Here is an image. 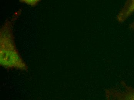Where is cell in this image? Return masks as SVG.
Wrapping results in <instances>:
<instances>
[{"instance_id": "3", "label": "cell", "mask_w": 134, "mask_h": 100, "mask_svg": "<svg viewBox=\"0 0 134 100\" xmlns=\"http://www.w3.org/2000/svg\"><path fill=\"white\" fill-rule=\"evenodd\" d=\"M134 13V0H125L117 15V20L119 22H123Z\"/></svg>"}, {"instance_id": "1", "label": "cell", "mask_w": 134, "mask_h": 100, "mask_svg": "<svg viewBox=\"0 0 134 100\" xmlns=\"http://www.w3.org/2000/svg\"><path fill=\"white\" fill-rule=\"evenodd\" d=\"M7 20L2 25L0 31L1 65L7 69L27 70V66L18 51L13 31V23Z\"/></svg>"}, {"instance_id": "2", "label": "cell", "mask_w": 134, "mask_h": 100, "mask_svg": "<svg viewBox=\"0 0 134 100\" xmlns=\"http://www.w3.org/2000/svg\"><path fill=\"white\" fill-rule=\"evenodd\" d=\"M123 88L122 91L115 89H107L106 96L108 100H134V88L128 86L124 81L121 83Z\"/></svg>"}, {"instance_id": "5", "label": "cell", "mask_w": 134, "mask_h": 100, "mask_svg": "<svg viewBox=\"0 0 134 100\" xmlns=\"http://www.w3.org/2000/svg\"><path fill=\"white\" fill-rule=\"evenodd\" d=\"M129 28L131 30H134V21L130 24Z\"/></svg>"}, {"instance_id": "4", "label": "cell", "mask_w": 134, "mask_h": 100, "mask_svg": "<svg viewBox=\"0 0 134 100\" xmlns=\"http://www.w3.org/2000/svg\"><path fill=\"white\" fill-rule=\"evenodd\" d=\"M21 3L31 7L36 6L41 0H19Z\"/></svg>"}]
</instances>
